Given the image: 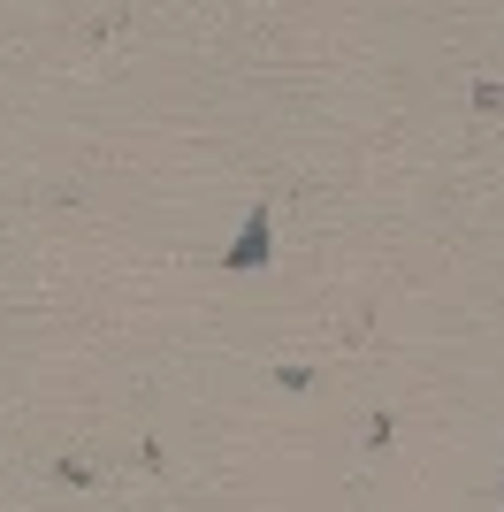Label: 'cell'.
<instances>
[{
    "mask_svg": "<svg viewBox=\"0 0 504 512\" xmlns=\"http://www.w3.org/2000/svg\"><path fill=\"white\" fill-rule=\"evenodd\" d=\"M268 253H275V222H268V207H252L237 245L222 253V268H230V276H252V268H268Z\"/></svg>",
    "mask_w": 504,
    "mask_h": 512,
    "instance_id": "obj_1",
    "label": "cell"
}]
</instances>
